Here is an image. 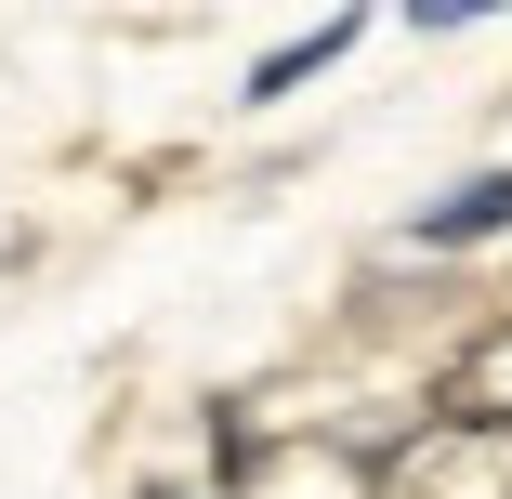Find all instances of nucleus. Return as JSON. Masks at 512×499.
Here are the masks:
<instances>
[{"label": "nucleus", "mask_w": 512, "mask_h": 499, "mask_svg": "<svg viewBox=\"0 0 512 499\" xmlns=\"http://www.w3.org/2000/svg\"><path fill=\"white\" fill-rule=\"evenodd\" d=\"M355 40H368V14H355V0H342L329 27H302V40H276V53L250 66V106H289V92H302V79H329V66H342Z\"/></svg>", "instance_id": "nucleus-4"}, {"label": "nucleus", "mask_w": 512, "mask_h": 499, "mask_svg": "<svg viewBox=\"0 0 512 499\" xmlns=\"http://www.w3.org/2000/svg\"><path fill=\"white\" fill-rule=\"evenodd\" d=\"M434 408L512 421V303H499V316H473V329L447 342V368H434Z\"/></svg>", "instance_id": "nucleus-2"}, {"label": "nucleus", "mask_w": 512, "mask_h": 499, "mask_svg": "<svg viewBox=\"0 0 512 499\" xmlns=\"http://www.w3.org/2000/svg\"><path fill=\"white\" fill-rule=\"evenodd\" d=\"M145 499H184V486H145Z\"/></svg>", "instance_id": "nucleus-6"}, {"label": "nucleus", "mask_w": 512, "mask_h": 499, "mask_svg": "<svg viewBox=\"0 0 512 499\" xmlns=\"http://www.w3.org/2000/svg\"><path fill=\"white\" fill-rule=\"evenodd\" d=\"M486 237H512V171H473V184H447V197H421L407 211V250H486Z\"/></svg>", "instance_id": "nucleus-3"}, {"label": "nucleus", "mask_w": 512, "mask_h": 499, "mask_svg": "<svg viewBox=\"0 0 512 499\" xmlns=\"http://www.w3.org/2000/svg\"><path fill=\"white\" fill-rule=\"evenodd\" d=\"M486 14H512V0H407V27H486Z\"/></svg>", "instance_id": "nucleus-5"}, {"label": "nucleus", "mask_w": 512, "mask_h": 499, "mask_svg": "<svg viewBox=\"0 0 512 499\" xmlns=\"http://www.w3.org/2000/svg\"><path fill=\"white\" fill-rule=\"evenodd\" d=\"M368 499H512V421L421 408V421L368 460Z\"/></svg>", "instance_id": "nucleus-1"}]
</instances>
